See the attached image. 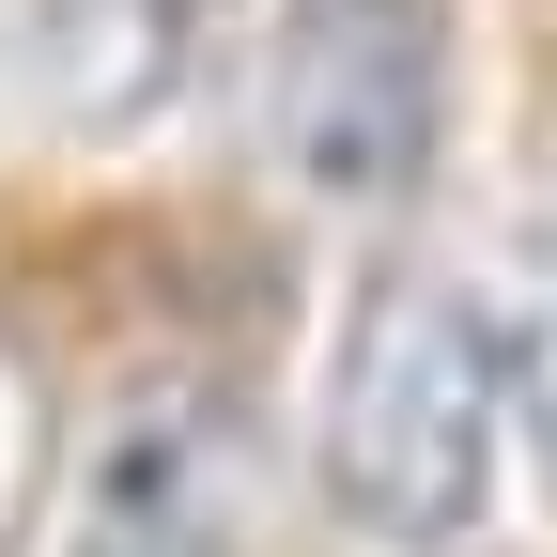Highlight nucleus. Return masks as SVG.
Segmentation results:
<instances>
[{
    "label": "nucleus",
    "mask_w": 557,
    "mask_h": 557,
    "mask_svg": "<svg viewBox=\"0 0 557 557\" xmlns=\"http://www.w3.org/2000/svg\"><path fill=\"white\" fill-rule=\"evenodd\" d=\"M248 124L325 201H403L449 124L434 0H248Z\"/></svg>",
    "instance_id": "2"
},
{
    "label": "nucleus",
    "mask_w": 557,
    "mask_h": 557,
    "mask_svg": "<svg viewBox=\"0 0 557 557\" xmlns=\"http://www.w3.org/2000/svg\"><path fill=\"white\" fill-rule=\"evenodd\" d=\"M78 557H248V449L201 387H156L109 418L78 480Z\"/></svg>",
    "instance_id": "3"
},
{
    "label": "nucleus",
    "mask_w": 557,
    "mask_h": 557,
    "mask_svg": "<svg viewBox=\"0 0 557 557\" xmlns=\"http://www.w3.org/2000/svg\"><path fill=\"white\" fill-rule=\"evenodd\" d=\"M496 449H511V387H496V341H480V295L465 278H372V310L325 372L341 527L403 542V557H449L496 511Z\"/></svg>",
    "instance_id": "1"
},
{
    "label": "nucleus",
    "mask_w": 557,
    "mask_h": 557,
    "mask_svg": "<svg viewBox=\"0 0 557 557\" xmlns=\"http://www.w3.org/2000/svg\"><path fill=\"white\" fill-rule=\"evenodd\" d=\"M480 341H496V387H511L527 449H542V480H557V201L511 218L496 278H480Z\"/></svg>",
    "instance_id": "4"
}]
</instances>
